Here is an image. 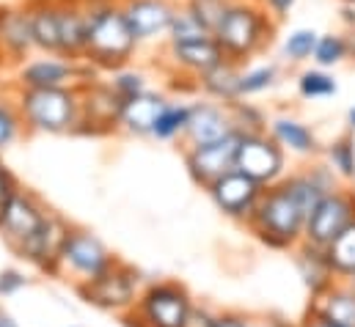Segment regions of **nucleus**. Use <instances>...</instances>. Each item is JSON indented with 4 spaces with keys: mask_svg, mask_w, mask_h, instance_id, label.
Masks as SVG:
<instances>
[{
    "mask_svg": "<svg viewBox=\"0 0 355 327\" xmlns=\"http://www.w3.org/2000/svg\"><path fill=\"white\" fill-rule=\"evenodd\" d=\"M89 17L83 61L99 72H113L132 64L138 53V39L124 17L121 0H83Z\"/></svg>",
    "mask_w": 355,
    "mask_h": 327,
    "instance_id": "1",
    "label": "nucleus"
},
{
    "mask_svg": "<svg viewBox=\"0 0 355 327\" xmlns=\"http://www.w3.org/2000/svg\"><path fill=\"white\" fill-rule=\"evenodd\" d=\"M278 25L281 22L267 11L262 0H232L220 25L215 28V39L226 58L248 64L251 58L270 50Z\"/></svg>",
    "mask_w": 355,
    "mask_h": 327,
    "instance_id": "2",
    "label": "nucleus"
},
{
    "mask_svg": "<svg viewBox=\"0 0 355 327\" xmlns=\"http://www.w3.org/2000/svg\"><path fill=\"white\" fill-rule=\"evenodd\" d=\"M306 209L300 206V201L289 193V187L284 182L265 187L257 209L251 212V218L245 220L254 234L270 247H295L303 242V231H306Z\"/></svg>",
    "mask_w": 355,
    "mask_h": 327,
    "instance_id": "3",
    "label": "nucleus"
},
{
    "mask_svg": "<svg viewBox=\"0 0 355 327\" xmlns=\"http://www.w3.org/2000/svg\"><path fill=\"white\" fill-rule=\"evenodd\" d=\"M17 107L25 130L44 135L78 132L80 94L78 88H17Z\"/></svg>",
    "mask_w": 355,
    "mask_h": 327,
    "instance_id": "4",
    "label": "nucleus"
},
{
    "mask_svg": "<svg viewBox=\"0 0 355 327\" xmlns=\"http://www.w3.org/2000/svg\"><path fill=\"white\" fill-rule=\"evenodd\" d=\"M96 78L99 69H94L89 61L50 53L25 58L17 67V88H78Z\"/></svg>",
    "mask_w": 355,
    "mask_h": 327,
    "instance_id": "5",
    "label": "nucleus"
},
{
    "mask_svg": "<svg viewBox=\"0 0 355 327\" xmlns=\"http://www.w3.org/2000/svg\"><path fill=\"white\" fill-rule=\"evenodd\" d=\"M193 300L179 283H155L138 297L130 327H187Z\"/></svg>",
    "mask_w": 355,
    "mask_h": 327,
    "instance_id": "6",
    "label": "nucleus"
},
{
    "mask_svg": "<svg viewBox=\"0 0 355 327\" xmlns=\"http://www.w3.org/2000/svg\"><path fill=\"white\" fill-rule=\"evenodd\" d=\"M80 94V121L75 135H110L121 130L124 99L107 80H91L78 85Z\"/></svg>",
    "mask_w": 355,
    "mask_h": 327,
    "instance_id": "7",
    "label": "nucleus"
},
{
    "mask_svg": "<svg viewBox=\"0 0 355 327\" xmlns=\"http://www.w3.org/2000/svg\"><path fill=\"white\" fill-rule=\"evenodd\" d=\"M353 220H355V193L353 190L336 187V190L325 193L322 201L306 218L303 242L325 250Z\"/></svg>",
    "mask_w": 355,
    "mask_h": 327,
    "instance_id": "8",
    "label": "nucleus"
},
{
    "mask_svg": "<svg viewBox=\"0 0 355 327\" xmlns=\"http://www.w3.org/2000/svg\"><path fill=\"white\" fill-rule=\"evenodd\" d=\"M80 297L105 311H127L138 303V272L121 261H113L102 275L78 283Z\"/></svg>",
    "mask_w": 355,
    "mask_h": 327,
    "instance_id": "9",
    "label": "nucleus"
},
{
    "mask_svg": "<svg viewBox=\"0 0 355 327\" xmlns=\"http://www.w3.org/2000/svg\"><path fill=\"white\" fill-rule=\"evenodd\" d=\"M243 135L245 132L234 130L232 135H226L220 141H212V143H204V146H184V165H187L193 182L207 190L212 182H218L220 176L234 170Z\"/></svg>",
    "mask_w": 355,
    "mask_h": 327,
    "instance_id": "10",
    "label": "nucleus"
},
{
    "mask_svg": "<svg viewBox=\"0 0 355 327\" xmlns=\"http://www.w3.org/2000/svg\"><path fill=\"white\" fill-rule=\"evenodd\" d=\"M113 261L116 258L110 256V250L86 229H69L58 253V269L69 272L78 283L102 275Z\"/></svg>",
    "mask_w": 355,
    "mask_h": 327,
    "instance_id": "11",
    "label": "nucleus"
},
{
    "mask_svg": "<svg viewBox=\"0 0 355 327\" xmlns=\"http://www.w3.org/2000/svg\"><path fill=\"white\" fill-rule=\"evenodd\" d=\"M237 170H243L262 187L278 184L286 170V152L267 132L243 135V143L237 152Z\"/></svg>",
    "mask_w": 355,
    "mask_h": 327,
    "instance_id": "12",
    "label": "nucleus"
},
{
    "mask_svg": "<svg viewBox=\"0 0 355 327\" xmlns=\"http://www.w3.org/2000/svg\"><path fill=\"white\" fill-rule=\"evenodd\" d=\"M47 218H50V212L39 204L36 195H31L25 190H17V195L8 201V206L0 215V234H3V240L8 245L19 253L44 229Z\"/></svg>",
    "mask_w": 355,
    "mask_h": 327,
    "instance_id": "13",
    "label": "nucleus"
},
{
    "mask_svg": "<svg viewBox=\"0 0 355 327\" xmlns=\"http://www.w3.org/2000/svg\"><path fill=\"white\" fill-rule=\"evenodd\" d=\"M121 8L138 44H157L168 39L179 3L177 0H121Z\"/></svg>",
    "mask_w": 355,
    "mask_h": 327,
    "instance_id": "14",
    "label": "nucleus"
},
{
    "mask_svg": "<svg viewBox=\"0 0 355 327\" xmlns=\"http://www.w3.org/2000/svg\"><path fill=\"white\" fill-rule=\"evenodd\" d=\"M207 193H209L212 204H215L223 215L237 218V220H248L251 212L257 209V204H259L265 187H262L259 182H254L251 176H245L243 170L234 168V170H229L226 176H220L218 182H212V184L207 187Z\"/></svg>",
    "mask_w": 355,
    "mask_h": 327,
    "instance_id": "15",
    "label": "nucleus"
},
{
    "mask_svg": "<svg viewBox=\"0 0 355 327\" xmlns=\"http://www.w3.org/2000/svg\"><path fill=\"white\" fill-rule=\"evenodd\" d=\"M234 118H232V107L226 102H215V99H198L190 102V124L184 132V146H204L212 141H220L226 135H232Z\"/></svg>",
    "mask_w": 355,
    "mask_h": 327,
    "instance_id": "16",
    "label": "nucleus"
},
{
    "mask_svg": "<svg viewBox=\"0 0 355 327\" xmlns=\"http://www.w3.org/2000/svg\"><path fill=\"white\" fill-rule=\"evenodd\" d=\"M226 55L218 44L215 36L196 39V42H182V44H166V67H171L174 75H182L187 80H198L207 69L220 64Z\"/></svg>",
    "mask_w": 355,
    "mask_h": 327,
    "instance_id": "17",
    "label": "nucleus"
},
{
    "mask_svg": "<svg viewBox=\"0 0 355 327\" xmlns=\"http://www.w3.org/2000/svg\"><path fill=\"white\" fill-rule=\"evenodd\" d=\"M36 50L31 33V17L22 6H0V55L11 64H22Z\"/></svg>",
    "mask_w": 355,
    "mask_h": 327,
    "instance_id": "18",
    "label": "nucleus"
},
{
    "mask_svg": "<svg viewBox=\"0 0 355 327\" xmlns=\"http://www.w3.org/2000/svg\"><path fill=\"white\" fill-rule=\"evenodd\" d=\"M267 135L289 154L295 157H317L322 154V146L317 141V132L300 121L297 116H289V113H281V116H272L267 121Z\"/></svg>",
    "mask_w": 355,
    "mask_h": 327,
    "instance_id": "19",
    "label": "nucleus"
},
{
    "mask_svg": "<svg viewBox=\"0 0 355 327\" xmlns=\"http://www.w3.org/2000/svg\"><path fill=\"white\" fill-rule=\"evenodd\" d=\"M36 53L61 55V11L58 0H25Z\"/></svg>",
    "mask_w": 355,
    "mask_h": 327,
    "instance_id": "20",
    "label": "nucleus"
},
{
    "mask_svg": "<svg viewBox=\"0 0 355 327\" xmlns=\"http://www.w3.org/2000/svg\"><path fill=\"white\" fill-rule=\"evenodd\" d=\"M69 229H72V226H67L58 215H53V212H50V218H47L44 229H42V231L28 242V245L19 250V256H22V258H28L31 264H36V267L47 269V272H58V253H61V245H64V240H67Z\"/></svg>",
    "mask_w": 355,
    "mask_h": 327,
    "instance_id": "21",
    "label": "nucleus"
},
{
    "mask_svg": "<svg viewBox=\"0 0 355 327\" xmlns=\"http://www.w3.org/2000/svg\"><path fill=\"white\" fill-rule=\"evenodd\" d=\"M166 102H168V96L152 91V88L138 94V96H132V99H127L124 102V113H121V130L130 132V135H138V138H152L157 113L163 110Z\"/></svg>",
    "mask_w": 355,
    "mask_h": 327,
    "instance_id": "22",
    "label": "nucleus"
},
{
    "mask_svg": "<svg viewBox=\"0 0 355 327\" xmlns=\"http://www.w3.org/2000/svg\"><path fill=\"white\" fill-rule=\"evenodd\" d=\"M311 314L331 319L342 327H355V289L345 283H331L328 289H322L320 294H314L311 303Z\"/></svg>",
    "mask_w": 355,
    "mask_h": 327,
    "instance_id": "23",
    "label": "nucleus"
},
{
    "mask_svg": "<svg viewBox=\"0 0 355 327\" xmlns=\"http://www.w3.org/2000/svg\"><path fill=\"white\" fill-rule=\"evenodd\" d=\"M240 72H243V64L232 61V58H223L220 64H215L212 69H207L198 80L196 88L207 96V99H215V102H234L240 99Z\"/></svg>",
    "mask_w": 355,
    "mask_h": 327,
    "instance_id": "24",
    "label": "nucleus"
},
{
    "mask_svg": "<svg viewBox=\"0 0 355 327\" xmlns=\"http://www.w3.org/2000/svg\"><path fill=\"white\" fill-rule=\"evenodd\" d=\"M297 272L303 278V283L311 289V294H320L322 289H328L336 275L328 264V256L322 247H314L309 242H300L297 245Z\"/></svg>",
    "mask_w": 355,
    "mask_h": 327,
    "instance_id": "25",
    "label": "nucleus"
},
{
    "mask_svg": "<svg viewBox=\"0 0 355 327\" xmlns=\"http://www.w3.org/2000/svg\"><path fill=\"white\" fill-rule=\"evenodd\" d=\"M187 124H190V102L168 99V102L163 105V110L157 113L152 138H157V141H177V138H184Z\"/></svg>",
    "mask_w": 355,
    "mask_h": 327,
    "instance_id": "26",
    "label": "nucleus"
},
{
    "mask_svg": "<svg viewBox=\"0 0 355 327\" xmlns=\"http://www.w3.org/2000/svg\"><path fill=\"white\" fill-rule=\"evenodd\" d=\"M353 58V42H350V33H320L317 39V47H314V67H322V69H334L345 61Z\"/></svg>",
    "mask_w": 355,
    "mask_h": 327,
    "instance_id": "27",
    "label": "nucleus"
},
{
    "mask_svg": "<svg viewBox=\"0 0 355 327\" xmlns=\"http://www.w3.org/2000/svg\"><path fill=\"white\" fill-rule=\"evenodd\" d=\"M325 256H328V264L334 269L336 278L347 281L355 275V220L325 247Z\"/></svg>",
    "mask_w": 355,
    "mask_h": 327,
    "instance_id": "28",
    "label": "nucleus"
},
{
    "mask_svg": "<svg viewBox=\"0 0 355 327\" xmlns=\"http://www.w3.org/2000/svg\"><path fill=\"white\" fill-rule=\"evenodd\" d=\"M322 154H325V160H328V168H331L339 179L353 182L355 179V138H353V132H347V135L331 141V143L322 149Z\"/></svg>",
    "mask_w": 355,
    "mask_h": 327,
    "instance_id": "29",
    "label": "nucleus"
},
{
    "mask_svg": "<svg viewBox=\"0 0 355 327\" xmlns=\"http://www.w3.org/2000/svg\"><path fill=\"white\" fill-rule=\"evenodd\" d=\"M297 94L303 99H328L339 94V82L331 75V69L309 67L297 75Z\"/></svg>",
    "mask_w": 355,
    "mask_h": 327,
    "instance_id": "30",
    "label": "nucleus"
},
{
    "mask_svg": "<svg viewBox=\"0 0 355 327\" xmlns=\"http://www.w3.org/2000/svg\"><path fill=\"white\" fill-rule=\"evenodd\" d=\"M320 33L314 28H292L281 42V55L286 64H306L314 58Z\"/></svg>",
    "mask_w": 355,
    "mask_h": 327,
    "instance_id": "31",
    "label": "nucleus"
},
{
    "mask_svg": "<svg viewBox=\"0 0 355 327\" xmlns=\"http://www.w3.org/2000/svg\"><path fill=\"white\" fill-rule=\"evenodd\" d=\"M275 82H278V67L275 64H251V67L243 64V72H240V99L259 96V94L270 91Z\"/></svg>",
    "mask_w": 355,
    "mask_h": 327,
    "instance_id": "32",
    "label": "nucleus"
},
{
    "mask_svg": "<svg viewBox=\"0 0 355 327\" xmlns=\"http://www.w3.org/2000/svg\"><path fill=\"white\" fill-rule=\"evenodd\" d=\"M107 82L113 85V91L127 102V99H132V96H138V94H144V91H149V78H146V72L144 69H135V67H121V69H113L110 72V78Z\"/></svg>",
    "mask_w": 355,
    "mask_h": 327,
    "instance_id": "33",
    "label": "nucleus"
},
{
    "mask_svg": "<svg viewBox=\"0 0 355 327\" xmlns=\"http://www.w3.org/2000/svg\"><path fill=\"white\" fill-rule=\"evenodd\" d=\"M207 36H215L212 30H207L182 3H179V11L171 22V30H168V39L166 44H182V42H196V39H207Z\"/></svg>",
    "mask_w": 355,
    "mask_h": 327,
    "instance_id": "34",
    "label": "nucleus"
},
{
    "mask_svg": "<svg viewBox=\"0 0 355 327\" xmlns=\"http://www.w3.org/2000/svg\"><path fill=\"white\" fill-rule=\"evenodd\" d=\"M22 130H25V124H22V116L17 107V94L0 96V152H6L19 138Z\"/></svg>",
    "mask_w": 355,
    "mask_h": 327,
    "instance_id": "35",
    "label": "nucleus"
},
{
    "mask_svg": "<svg viewBox=\"0 0 355 327\" xmlns=\"http://www.w3.org/2000/svg\"><path fill=\"white\" fill-rule=\"evenodd\" d=\"M229 107H232L234 127H237L240 132H245V135H254V132H267L265 113H262L257 105H251L248 99H234V102H229Z\"/></svg>",
    "mask_w": 355,
    "mask_h": 327,
    "instance_id": "36",
    "label": "nucleus"
},
{
    "mask_svg": "<svg viewBox=\"0 0 355 327\" xmlns=\"http://www.w3.org/2000/svg\"><path fill=\"white\" fill-rule=\"evenodd\" d=\"M229 3H232V0H182V6H184L207 30H212V33H215V28L220 25V19H223Z\"/></svg>",
    "mask_w": 355,
    "mask_h": 327,
    "instance_id": "37",
    "label": "nucleus"
},
{
    "mask_svg": "<svg viewBox=\"0 0 355 327\" xmlns=\"http://www.w3.org/2000/svg\"><path fill=\"white\" fill-rule=\"evenodd\" d=\"M17 190H19V184H17L14 173L0 163V215H3V209L8 206V201L17 195Z\"/></svg>",
    "mask_w": 355,
    "mask_h": 327,
    "instance_id": "38",
    "label": "nucleus"
},
{
    "mask_svg": "<svg viewBox=\"0 0 355 327\" xmlns=\"http://www.w3.org/2000/svg\"><path fill=\"white\" fill-rule=\"evenodd\" d=\"M25 286V275L17 269H3L0 272V297H8Z\"/></svg>",
    "mask_w": 355,
    "mask_h": 327,
    "instance_id": "39",
    "label": "nucleus"
},
{
    "mask_svg": "<svg viewBox=\"0 0 355 327\" xmlns=\"http://www.w3.org/2000/svg\"><path fill=\"white\" fill-rule=\"evenodd\" d=\"M262 3H265V8L278 19V22H284V19L292 14V8H295L297 0H262Z\"/></svg>",
    "mask_w": 355,
    "mask_h": 327,
    "instance_id": "40",
    "label": "nucleus"
},
{
    "mask_svg": "<svg viewBox=\"0 0 355 327\" xmlns=\"http://www.w3.org/2000/svg\"><path fill=\"white\" fill-rule=\"evenodd\" d=\"M248 325H251V319H245L240 314H220V317H215V325L212 327H248Z\"/></svg>",
    "mask_w": 355,
    "mask_h": 327,
    "instance_id": "41",
    "label": "nucleus"
},
{
    "mask_svg": "<svg viewBox=\"0 0 355 327\" xmlns=\"http://www.w3.org/2000/svg\"><path fill=\"white\" fill-rule=\"evenodd\" d=\"M212 325H215V317L212 314H207L204 308H193V314L187 319V327H212Z\"/></svg>",
    "mask_w": 355,
    "mask_h": 327,
    "instance_id": "42",
    "label": "nucleus"
},
{
    "mask_svg": "<svg viewBox=\"0 0 355 327\" xmlns=\"http://www.w3.org/2000/svg\"><path fill=\"white\" fill-rule=\"evenodd\" d=\"M303 327H342V325H336V322H331V319H322V317H317V314L309 311V317H306Z\"/></svg>",
    "mask_w": 355,
    "mask_h": 327,
    "instance_id": "43",
    "label": "nucleus"
},
{
    "mask_svg": "<svg viewBox=\"0 0 355 327\" xmlns=\"http://www.w3.org/2000/svg\"><path fill=\"white\" fill-rule=\"evenodd\" d=\"M342 19H345L347 30H355V6H350V3L342 6Z\"/></svg>",
    "mask_w": 355,
    "mask_h": 327,
    "instance_id": "44",
    "label": "nucleus"
},
{
    "mask_svg": "<svg viewBox=\"0 0 355 327\" xmlns=\"http://www.w3.org/2000/svg\"><path fill=\"white\" fill-rule=\"evenodd\" d=\"M347 127H350V132H355V105L347 110Z\"/></svg>",
    "mask_w": 355,
    "mask_h": 327,
    "instance_id": "45",
    "label": "nucleus"
},
{
    "mask_svg": "<svg viewBox=\"0 0 355 327\" xmlns=\"http://www.w3.org/2000/svg\"><path fill=\"white\" fill-rule=\"evenodd\" d=\"M248 327H281L278 322H251Z\"/></svg>",
    "mask_w": 355,
    "mask_h": 327,
    "instance_id": "46",
    "label": "nucleus"
},
{
    "mask_svg": "<svg viewBox=\"0 0 355 327\" xmlns=\"http://www.w3.org/2000/svg\"><path fill=\"white\" fill-rule=\"evenodd\" d=\"M0 327H17V325H14L8 317H0Z\"/></svg>",
    "mask_w": 355,
    "mask_h": 327,
    "instance_id": "47",
    "label": "nucleus"
},
{
    "mask_svg": "<svg viewBox=\"0 0 355 327\" xmlns=\"http://www.w3.org/2000/svg\"><path fill=\"white\" fill-rule=\"evenodd\" d=\"M347 283H350V286L355 289V275H353V278H347Z\"/></svg>",
    "mask_w": 355,
    "mask_h": 327,
    "instance_id": "48",
    "label": "nucleus"
},
{
    "mask_svg": "<svg viewBox=\"0 0 355 327\" xmlns=\"http://www.w3.org/2000/svg\"><path fill=\"white\" fill-rule=\"evenodd\" d=\"M342 3H350V6H355V0H342Z\"/></svg>",
    "mask_w": 355,
    "mask_h": 327,
    "instance_id": "49",
    "label": "nucleus"
}]
</instances>
